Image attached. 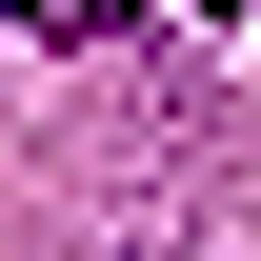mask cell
Masks as SVG:
<instances>
[{"label": "cell", "mask_w": 261, "mask_h": 261, "mask_svg": "<svg viewBox=\"0 0 261 261\" xmlns=\"http://www.w3.org/2000/svg\"><path fill=\"white\" fill-rule=\"evenodd\" d=\"M0 20H40V40H121L141 0H0Z\"/></svg>", "instance_id": "obj_1"}, {"label": "cell", "mask_w": 261, "mask_h": 261, "mask_svg": "<svg viewBox=\"0 0 261 261\" xmlns=\"http://www.w3.org/2000/svg\"><path fill=\"white\" fill-rule=\"evenodd\" d=\"M181 20H221V0H181Z\"/></svg>", "instance_id": "obj_2"}]
</instances>
